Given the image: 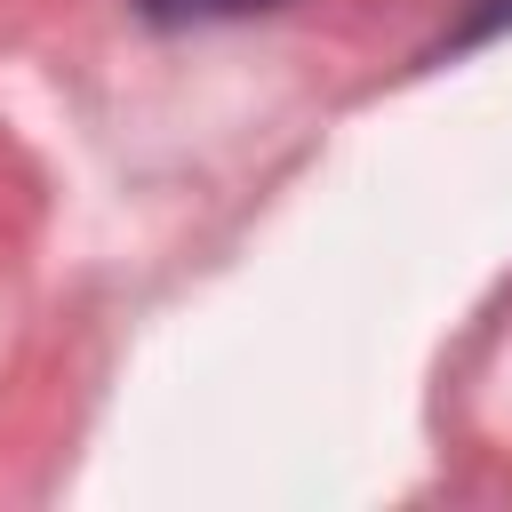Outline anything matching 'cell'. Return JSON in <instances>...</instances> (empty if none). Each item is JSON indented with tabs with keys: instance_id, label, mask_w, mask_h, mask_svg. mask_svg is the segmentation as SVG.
I'll list each match as a JSON object with an SVG mask.
<instances>
[{
	"instance_id": "cell-1",
	"label": "cell",
	"mask_w": 512,
	"mask_h": 512,
	"mask_svg": "<svg viewBox=\"0 0 512 512\" xmlns=\"http://www.w3.org/2000/svg\"><path fill=\"white\" fill-rule=\"evenodd\" d=\"M264 8H280V0H136V16L144 24H240V16H264Z\"/></svg>"
},
{
	"instance_id": "cell-2",
	"label": "cell",
	"mask_w": 512,
	"mask_h": 512,
	"mask_svg": "<svg viewBox=\"0 0 512 512\" xmlns=\"http://www.w3.org/2000/svg\"><path fill=\"white\" fill-rule=\"evenodd\" d=\"M504 16H512V0H480V8H472V24H464V32H488V24H504Z\"/></svg>"
}]
</instances>
